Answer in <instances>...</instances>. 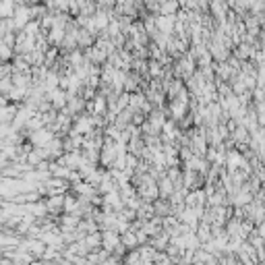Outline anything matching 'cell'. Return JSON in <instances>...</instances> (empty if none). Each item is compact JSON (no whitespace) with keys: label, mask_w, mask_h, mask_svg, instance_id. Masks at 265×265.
I'll return each instance as SVG.
<instances>
[{"label":"cell","mask_w":265,"mask_h":265,"mask_svg":"<svg viewBox=\"0 0 265 265\" xmlns=\"http://www.w3.org/2000/svg\"><path fill=\"white\" fill-rule=\"evenodd\" d=\"M195 71H197V62H195V58L187 52V54H182L180 58H176L174 62H172V75H174L176 79H189Z\"/></svg>","instance_id":"obj_1"},{"label":"cell","mask_w":265,"mask_h":265,"mask_svg":"<svg viewBox=\"0 0 265 265\" xmlns=\"http://www.w3.org/2000/svg\"><path fill=\"white\" fill-rule=\"evenodd\" d=\"M228 10H230V6H228L226 0H210V4H207V13L213 17V21L217 23V25L226 19Z\"/></svg>","instance_id":"obj_2"},{"label":"cell","mask_w":265,"mask_h":265,"mask_svg":"<svg viewBox=\"0 0 265 265\" xmlns=\"http://www.w3.org/2000/svg\"><path fill=\"white\" fill-rule=\"evenodd\" d=\"M236 257H238V263H259L257 261V249L253 247L249 240H243L236 251Z\"/></svg>","instance_id":"obj_3"},{"label":"cell","mask_w":265,"mask_h":265,"mask_svg":"<svg viewBox=\"0 0 265 265\" xmlns=\"http://www.w3.org/2000/svg\"><path fill=\"white\" fill-rule=\"evenodd\" d=\"M52 137H54V131L50 129V126H42V129L29 133V141H31L33 147H44Z\"/></svg>","instance_id":"obj_4"},{"label":"cell","mask_w":265,"mask_h":265,"mask_svg":"<svg viewBox=\"0 0 265 265\" xmlns=\"http://www.w3.org/2000/svg\"><path fill=\"white\" fill-rule=\"evenodd\" d=\"M27 21H31V13H29V6L27 4H15L13 10V23H15V29H23L27 25Z\"/></svg>","instance_id":"obj_5"},{"label":"cell","mask_w":265,"mask_h":265,"mask_svg":"<svg viewBox=\"0 0 265 265\" xmlns=\"http://www.w3.org/2000/svg\"><path fill=\"white\" fill-rule=\"evenodd\" d=\"M213 71H215V79H220V81H230V79L238 73V68H234L228 60H222V62H213Z\"/></svg>","instance_id":"obj_6"},{"label":"cell","mask_w":265,"mask_h":265,"mask_svg":"<svg viewBox=\"0 0 265 265\" xmlns=\"http://www.w3.org/2000/svg\"><path fill=\"white\" fill-rule=\"evenodd\" d=\"M205 203H207V193L203 187L189 191L187 197H184V205H189V207H205Z\"/></svg>","instance_id":"obj_7"},{"label":"cell","mask_w":265,"mask_h":265,"mask_svg":"<svg viewBox=\"0 0 265 265\" xmlns=\"http://www.w3.org/2000/svg\"><path fill=\"white\" fill-rule=\"evenodd\" d=\"M46 98L50 100V104H52V108H54V110H64V108H66L68 94H66V91H64L62 87H56V89L48 91V94H46Z\"/></svg>","instance_id":"obj_8"},{"label":"cell","mask_w":265,"mask_h":265,"mask_svg":"<svg viewBox=\"0 0 265 265\" xmlns=\"http://www.w3.org/2000/svg\"><path fill=\"white\" fill-rule=\"evenodd\" d=\"M207 50L212 52V56H213V62L228 60V56L232 54V50H228L222 42H215V40H212L210 44H207Z\"/></svg>","instance_id":"obj_9"},{"label":"cell","mask_w":265,"mask_h":265,"mask_svg":"<svg viewBox=\"0 0 265 265\" xmlns=\"http://www.w3.org/2000/svg\"><path fill=\"white\" fill-rule=\"evenodd\" d=\"M83 54H85V60L91 62V64H104V62L108 60V54L104 52L102 48H98L96 44H94V46H89V48H85Z\"/></svg>","instance_id":"obj_10"},{"label":"cell","mask_w":265,"mask_h":265,"mask_svg":"<svg viewBox=\"0 0 265 265\" xmlns=\"http://www.w3.org/2000/svg\"><path fill=\"white\" fill-rule=\"evenodd\" d=\"M174 21H176V15H156V27L158 31L166 33V36H172L174 33Z\"/></svg>","instance_id":"obj_11"},{"label":"cell","mask_w":265,"mask_h":265,"mask_svg":"<svg viewBox=\"0 0 265 265\" xmlns=\"http://www.w3.org/2000/svg\"><path fill=\"white\" fill-rule=\"evenodd\" d=\"M64 195H48L46 197V207H48V215H60L64 213Z\"/></svg>","instance_id":"obj_12"},{"label":"cell","mask_w":265,"mask_h":265,"mask_svg":"<svg viewBox=\"0 0 265 265\" xmlns=\"http://www.w3.org/2000/svg\"><path fill=\"white\" fill-rule=\"evenodd\" d=\"M120 243V232L118 230H102V249L106 251H114V247H116Z\"/></svg>","instance_id":"obj_13"},{"label":"cell","mask_w":265,"mask_h":265,"mask_svg":"<svg viewBox=\"0 0 265 265\" xmlns=\"http://www.w3.org/2000/svg\"><path fill=\"white\" fill-rule=\"evenodd\" d=\"M85 104H87V100L83 96H68L64 110L71 114V116H77V114H81L85 110Z\"/></svg>","instance_id":"obj_14"},{"label":"cell","mask_w":265,"mask_h":265,"mask_svg":"<svg viewBox=\"0 0 265 265\" xmlns=\"http://www.w3.org/2000/svg\"><path fill=\"white\" fill-rule=\"evenodd\" d=\"M158 191H159V199H168L174 193V182H172L166 174L158 178Z\"/></svg>","instance_id":"obj_15"},{"label":"cell","mask_w":265,"mask_h":265,"mask_svg":"<svg viewBox=\"0 0 265 265\" xmlns=\"http://www.w3.org/2000/svg\"><path fill=\"white\" fill-rule=\"evenodd\" d=\"M230 137H232V141L234 143H249V139H251V133H249V129L247 126H243V124H236L232 131H230Z\"/></svg>","instance_id":"obj_16"},{"label":"cell","mask_w":265,"mask_h":265,"mask_svg":"<svg viewBox=\"0 0 265 265\" xmlns=\"http://www.w3.org/2000/svg\"><path fill=\"white\" fill-rule=\"evenodd\" d=\"M178 0H159V13L158 15H176L178 13Z\"/></svg>","instance_id":"obj_17"},{"label":"cell","mask_w":265,"mask_h":265,"mask_svg":"<svg viewBox=\"0 0 265 265\" xmlns=\"http://www.w3.org/2000/svg\"><path fill=\"white\" fill-rule=\"evenodd\" d=\"M120 243H122L126 249L139 247V240H137V234H135V230H133V228H129V230H124V232H120Z\"/></svg>","instance_id":"obj_18"},{"label":"cell","mask_w":265,"mask_h":265,"mask_svg":"<svg viewBox=\"0 0 265 265\" xmlns=\"http://www.w3.org/2000/svg\"><path fill=\"white\" fill-rule=\"evenodd\" d=\"M154 213H156V215H162V217H164V215H170V213H172V203H170L168 199H159V197H158V199L154 201Z\"/></svg>","instance_id":"obj_19"},{"label":"cell","mask_w":265,"mask_h":265,"mask_svg":"<svg viewBox=\"0 0 265 265\" xmlns=\"http://www.w3.org/2000/svg\"><path fill=\"white\" fill-rule=\"evenodd\" d=\"M195 62H197V68H201V66H210L212 62H213V56H212V52L210 50H203L197 58H195Z\"/></svg>","instance_id":"obj_20"},{"label":"cell","mask_w":265,"mask_h":265,"mask_svg":"<svg viewBox=\"0 0 265 265\" xmlns=\"http://www.w3.org/2000/svg\"><path fill=\"white\" fill-rule=\"evenodd\" d=\"M247 240H249V243H251L253 247H255V249H261V247L265 245V240H263V238H261V236L255 232V230H253V232L249 234V238H247Z\"/></svg>","instance_id":"obj_21"},{"label":"cell","mask_w":265,"mask_h":265,"mask_svg":"<svg viewBox=\"0 0 265 265\" xmlns=\"http://www.w3.org/2000/svg\"><path fill=\"white\" fill-rule=\"evenodd\" d=\"M10 56H13V48L6 46L2 40H0V60H8Z\"/></svg>","instance_id":"obj_22"},{"label":"cell","mask_w":265,"mask_h":265,"mask_svg":"<svg viewBox=\"0 0 265 265\" xmlns=\"http://www.w3.org/2000/svg\"><path fill=\"white\" fill-rule=\"evenodd\" d=\"M255 232L265 240V220L263 222H259V224H255Z\"/></svg>","instance_id":"obj_23"}]
</instances>
